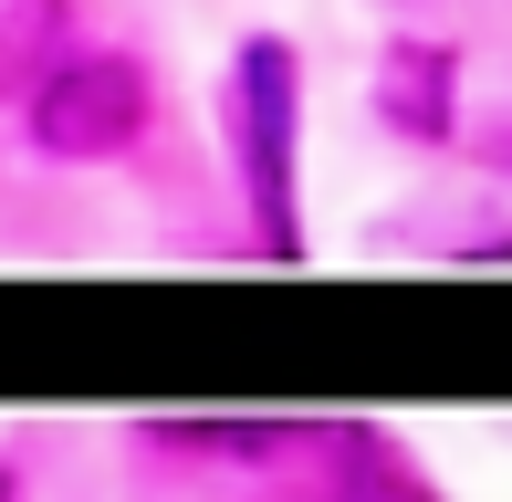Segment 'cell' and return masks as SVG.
Returning <instances> with one entry per match:
<instances>
[{
  "label": "cell",
  "instance_id": "6da1fadb",
  "mask_svg": "<svg viewBox=\"0 0 512 502\" xmlns=\"http://www.w3.org/2000/svg\"><path fill=\"white\" fill-rule=\"evenodd\" d=\"M230 147H241V189H251V220H262V241L304 251V220H293V147H304V63H293V42L251 32L241 63H230Z\"/></svg>",
  "mask_w": 512,
  "mask_h": 502
},
{
  "label": "cell",
  "instance_id": "7a4b0ae2",
  "mask_svg": "<svg viewBox=\"0 0 512 502\" xmlns=\"http://www.w3.org/2000/svg\"><path fill=\"white\" fill-rule=\"evenodd\" d=\"M147 136V74L126 53H63L32 84V147L42 157H115Z\"/></svg>",
  "mask_w": 512,
  "mask_h": 502
},
{
  "label": "cell",
  "instance_id": "3957f363",
  "mask_svg": "<svg viewBox=\"0 0 512 502\" xmlns=\"http://www.w3.org/2000/svg\"><path fill=\"white\" fill-rule=\"evenodd\" d=\"M377 116L408 136H450V53L439 42H398L377 63Z\"/></svg>",
  "mask_w": 512,
  "mask_h": 502
}]
</instances>
